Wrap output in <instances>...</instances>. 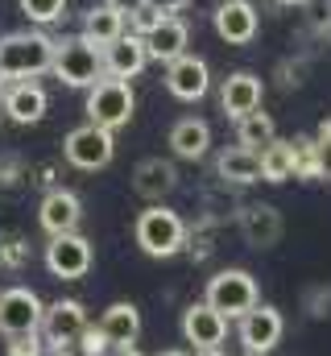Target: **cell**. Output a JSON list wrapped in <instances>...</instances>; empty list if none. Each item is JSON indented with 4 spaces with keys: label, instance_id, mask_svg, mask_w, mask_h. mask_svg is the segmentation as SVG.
Returning <instances> with one entry per match:
<instances>
[{
    "label": "cell",
    "instance_id": "cell-24",
    "mask_svg": "<svg viewBox=\"0 0 331 356\" xmlns=\"http://www.w3.org/2000/svg\"><path fill=\"white\" fill-rule=\"evenodd\" d=\"M120 33H124V17H120V13H112L108 4H95V8H87V13H83V33H79V38H87L91 46H99V50H104V46H108V42H116Z\"/></svg>",
    "mask_w": 331,
    "mask_h": 356
},
{
    "label": "cell",
    "instance_id": "cell-5",
    "mask_svg": "<svg viewBox=\"0 0 331 356\" xmlns=\"http://www.w3.org/2000/svg\"><path fill=\"white\" fill-rule=\"evenodd\" d=\"M203 302H207L211 311H220L224 319H241V315H248V311L261 302V290H257V282H252L248 269H220V273L207 282Z\"/></svg>",
    "mask_w": 331,
    "mask_h": 356
},
{
    "label": "cell",
    "instance_id": "cell-2",
    "mask_svg": "<svg viewBox=\"0 0 331 356\" xmlns=\"http://www.w3.org/2000/svg\"><path fill=\"white\" fill-rule=\"evenodd\" d=\"M133 236H137V245H141L145 257H174V253H182V245H186V224H182V216H178L174 207L150 203V207L137 216Z\"/></svg>",
    "mask_w": 331,
    "mask_h": 356
},
{
    "label": "cell",
    "instance_id": "cell-3",
    "mask_svg": "<svg viewBox=\"0 0 331 356\" xmlns=\"http://www.w3.org/2000/svg\"><path fill=\"white\" fill-rule=\"evenodd\" d=\"M133 108H137V95L124 79H95L87 88V124H99L108 133H116L120 124L133 120Z\"/></svg>",
    "mask_w": 331,
    "mask_h": 356
},
{
    "label": "cell",
    "instance_id": "cell-4",
    "mask_svg": "<svg viewBox=\"0 0 331 356\" xmlns=\"http://www.w3.org/2000/svg\"><path fill=\"white\" fill-rule=\"evenodd\" d=\"M54 79L67 88H91L95 79H104V63H99V46H91L87 38H63L54 42V63H50Z\"/></svg>",
    "mask_w": 331,
    "mask_h": 356
},
{
    "label": "cell",
    "instance_id": "cell-25",
    "mask_svg": "<svg viewBox=\"0 0 331 356\" xmlns=\"http://www.w3.org/2000/svg\"><path fill=\"white\" fill-rule=\"evenodd\" d=\"M236 141L245 145V149H252V154H261L269 141H277V124H273V116L269 112H248V116H241L236 120Z\"/></svg>",
    "mask_w": 331,
    "mask_h": 356
},
{
    "label": "cell",
    "instance_id": "cell-31",
    "mask_svg": "<svg viewBox=\"0 0 331 356\" xmlns=\"http://www.w3.org/2000/svg\"><path fill=\"white\" fill-rule=\"evenodd\" d=\"M307 311H311L315 319L331 315V286H315V290L307 294Z\"/></svg>",
    "mask_w": 331,
    "mask_h": 356
},
{
    "label": "cell",
    "instance_id": "cell-33",
    "mask_svg": "<svg viewBox=\"0 0 331 356\" xmlns=\"http://www.w3.org/2000/svg\"><path fill=\"white\" fill-rule=\"evenodd\" d=\"M79 353H83V356H108V344H104V336H99L91 323H87V332L79 336Z\"/></svg>",
    "mask_w": 331,
    "mask_h": 356
},
{
    "label": "cell",
    "instance_id": "cell-35",
    "mask_svg": "<svg viewBox=\"0 0 331 356\" xmlns=\"http://www.w3.org/2000/svg\"><path fill=\"white\" fill-rule=\"evenodd\" d=\"M145 4H154L158 13H166V17H178V13H182L191 0H145Z\"/></svg>",
    "mask_w": 331,
    "mask_h": 356
},
{
    "label": "cell",
    "instance_id": "cell-11",
    "mask_svg": "<svg viewBox=\"0 0 331 356\" xmlns=\"http://www.w3.org/2000/svg\"><path fill=\"white\" fill-rule=\"evenodd\" d=\"M99 63H104V75L108 79H137L145 67H150V50H145V38L137 33H120L116 42H108L99 50Z\"/></svg>",
    "mask_w": 331,
    "mask_h": 356
},
{
    "label": "cell",
    "instance_id": "cell-6",
    "mask_svg": "<svg viewBox=\"0 0 331 356\" xmlns=\"http://www.w3.org/2000/svg\"><path fill=\"white\" fill-rule=\"evenodd\" d=\"M38 332H42V344H46L50 353H71V348L79 344V336L87 332V307H83L79 298H58V302H50V307L42 311Z\"/></svg>",
    "mask_w": 331,
    "mask_h": 356
},
{
    "label": "cell",
    "instance_id": "cell-18",
    "mask_svg": "<svg viewBox=\"0 0 331 356\" xmlns=\"http://www.w3.org/2000/svg\"><path fill=\"white\" fill-rule=\"evenodd\" d=\"M95 332L104 336L108 348H124V344H133V340L141 336V311H137L133 302H112V307L99 315Z\"/></svg>",
    "mask_w": 331,
    "mask_h": 356
},
{
    "label": "cell",
    "instance_id": "cell-34",
    "mask_svg": "<svg viewBox=\"0 0 331 356\" xmlns=\"http://www.w3.org/2000/svg\"><path fill=\"white\" fill-rule=\"evenodd\" d=\"M21 178H29L21 175V158H0V186H17Z\"/></svg>",
    "mask_w": 331,
    "mask_h": 356
},
{
    "label": "cell",
    "instance_id": "cell-28",
    "mask_svg": "<svg viewBox=\"0 0 331 356\" xmlns=\"http://www.w3.org/2000/svg\"><path fill=\"white\" fill-rule=\"evenodd\" d=\"M17 4L33 25H54L67 17V0H17Z\"/></svg>",
    "mask_w": 331,
    "mask_h": 356
},
{
    "label": "cell",
    "instance_id": "cell-22",
    "mask_svg": "<svg viewBox=\"0 0 331 356\" xmlns=\"http://www.w3.org/2000/svg\"><path fill=\"white\" fill-rule=\"evenodd\" d=\"M178 186V170L162 162V158H150V162H141L137 166V175H133V191L141 195V199H150V203H162V195H170Z\"/></svg>",
    "mask_w": 331,
    "mask_h": 356
},
{
    "label": "cell",
    "instance_id": "cell-32",
    "mask_svg": "<svg viewBox=\"0 0 331 356\" xmlns=\"http://www.w3.org/2000/svg\"><path fill=\"white\" fill-rule=\"evenodd\" d=\"M42 340H38V332L33 336H13V344H8V356H42Z\"/></svg>",
    "mask_w": 331,
    "mask_h": 356
},
{
    "label": "cell",
    "instance_id": "cell-40",
    "mask_svg": "<svg viewBox=\"0 0 331 356\" xmlns=\"http://www.w3.org/2000/svg\"><path fill=\"white\" fill-rule=\"evenodd\" d=\"M195 356H224L220 348H207V353H195Z\"/></svg>",
    "mask_w": 331,
    "mask_h": 356
},
{
    "label": "cell",
    "instance_id": "cell-16",
    "mask_svg": "<svg viewBox=\"0 0 331 356\" xmlns=\"http://www.w3.org/2000/svg\"><path fill=\"white\" fill-rule=\"evenodd\" d=\"M211 21H216V33H220L228 46H248V42L257 38V25H261L252 0H224Z\"/></svg>",
    "mask_w": 331,
    "mask_h": 356
},
{
    "label": "cell",
    "instance_id": "cell-8",
    "mask_svg": "<svg viewBox=\"0 0 331 356\" xmlns=\"http://www.w3.org/2000/svg\"><path fill=\"white\" fill-rule=\"evenodd\" d=\"M46 302L29 290V286H8L0 290V336H33L42 323Z\"/></svg>",
    "mask_w": 331,
    "mask_h": 356
},
{
    "label": "cell",
    "instance_id": "cell-13",
    "mask_svg": "<svg viewBox=\"0 0 331 356\" xmlns=\"http://www.w3.org/2000/svg\"><path fill=\"white\" fill-rule=\"evenodd\" d=\"M228 336V319L220 311H211L207 302H191L182 311V340L195 348V353H207V348H220Z\"/></svg>",
    "mask_w": 331,
    "mask_h": 356
},
{
    "label": "cell",
    "instance_id": "cell-23",
    "mask_svg": "<svg viewBox=\"0 0 331 356\" xmlns=\"http://www.w3.org/2000/svg\"><path fill=\"white\" fill-rule=\"evenodd\" d=\"M216 170H220L224 182H232V186L261 182V154H252L245 145H232V149H224V154L216 158Z\"/></svg>",
    "mask_w": 331,
    "mask_h": 356
},
{
    "label": "cell",
    "instance_id": "cell-15",
    "mask_svg": "<svg viewBox=\"0 0 331 356\" xmlns=\"http://www.w3.org/2000/svg\"><path fill=\"white\" fill-rule=\"evenodd\" d=\"M0 108L8 112L13 124H38L50 108V95L42 83L33 79H17V83H4V95H0Z\"/></svg>",
    "mask_w": 331,
    "mask_h": 356
},
{
    "label": "cell",
    "instance_id": "cell-26",
    "mask_svg": "<svg viewBox=\"0 0 331 356\" xmlns=\"http://www.w3.org/2000/svg\"><path fill=\"white\" fill-rule=\"evenodd\" d=\"M261 178H265V182H286V178H294L290 141H269V145L261 149Z\"/></svg>",
    "mask_w": 331,
    "mask_h": 356
},
{
    "label": "cell",
    "instance_id": "cell-9",
    "mask_svg": "<svg viewBox=\"0 0 331 356\" xmlns=\"http://www.w3.org/2000/svg\"><path fill=\"white\" fill-rule=\"evenodd\" d=\"M46 269L63 282H79L83 273L91 269V241L79 232H63V236H50L46 245Z\"/></svg>",
    "mask_w": 331,
    "mask_h": 356
},
{
    "label": "cell",
    "instance_id": "cell-38",
    "mask_svg": "<svg viewBox=\"0 0 331 356\" xmlns=\"http://www.w3.org/2000/svg\"><path fill=\"white\" fill-rule=\"evenodd\" d=\"M108 356H141L133 344H124V348H108Z\"/></svg>",
    "mask_w": 331,
    "mask_h": 356
},
{
    "label": "cell",
    "instance_id": "cell-44",
    "mask_svg": "<svg viewBox=\"0 0 331 356\" xmlns=\"http://www.w3.org/2000/svg\"><path fill=\"white\" fill-rule=\"evenodd\" d=\"M248 356H252V353H248Z\"/></svg>",
    "mask_w": 331,
    "mask_h": 356
},
{
    "label": "cell",
    "instance_id": "cell-7",
    "mask_svg": "<svg viewBox=\"0 0 331 356\" xmlns=\"http://www.w3.org/2000/svg\"><path fill=\"white\" fill-rule=\"evenodd\" d=\"M112 154H116V141H112V133L108 129H99V124H79V129H71L67 133V141H63V158L75 166V170H104L108 162H112Z\"/></svg>",
    "mask_w": 331,
    "mask_h": 356
},
{
    "label": "cell",
    "instance_id": "cell-21",
    "mask_svg": "<svg viewBox=\"0 0 331 356\" xmlns=\"http://www.w3.org/2000/svg\"><path fill=\"white\" fill-rule=\"evenodd\" d=\"M186 42H191L186 21H182V17H162V25L145 38L150 63H174L178 54H186Z\"/></svg>",
    "mask_w": 331,
    "mask_h": 356
},
{
    "label": "cell",
    "instance_id": "cell-19",
    "mask_svg": "<svg viewBox=\"0 0 331 356\" xmlns=\"http://www.w3.org/2000/svg\"><path fill=\"white\" fill-rule=\"evenodd\" d=\"M241 236L252 249H273L282 241V216L269 203H248L241 211Z\"/></svg>",
    "mask_w": 331,
    "mask_h": 356
},
{
    "label": "cell",
    "instance_id": "cell-43",
    "mask_svg": "<svg viewBox=\"0 0 331 356\" xmlns=\"http://www.w3.org/2000/svg\"><path fill=\"white\" fill-rule=\"evenodd\" d=\"M0 95H4V79H0Z\"/></svg>",
    "mask_w": 331,
    "mask_h": 356
},
{
    "label": "cell",
    "instance_id": "cell-17",
    "mask_svg": "<svg viewBox=\"0 0 331 356\" xmlns=\"http://www.w3.org/2000/svg\"><path fill=\"white\" fill-rule=\"evenodd\" d=\"M261 95H265V83H261L252 71H236V75H228L224 88H220V108H224V116L241 120V116H248V112L261 108Z\"/></svg>",
    "mask_w": 331,
    "mask_h": 356
},
{
    "label": "cell",
    "instance_id": "cell-39",
    "mask_svg": "<svg viewBox=\"0 0 331 356\" xmlns=\"http://www.w3.org/2000/svg\"><path fill=\"white\" fill-rule=\"evenodd\" d=\"M323 38H328V42H331V17H328V21H323Z\"/></svg>",
    "mask_w": 331,
    "mask_h": 356
},
{
    "label": "cell",
    "instance_id": "cell-14",
    "mask_svg": "<svg viewBox=\"0 0 331 356\" xmlns=\"http://www.w3.org/2000/svg\"><path fill=\"white\" fill-rule=\"evenodd\" d=\"M38 224L46 228V236H63V232H79L83 224V199L67 186L46 191L42 207H38Z\"/></svg>",
    "mask_w": 331,
    "mask_h": 356
},
{
    "label": "cell",
    "instance_id": "cell-20",
    "mask_svg": "<svg viewBox=\"0 0 331 356\" xmlns=\"http://www.w3.org/2000/svg\"><path fill=\"white\" fill-rule=\"evenodd\" d=\"M170 149H174V158H182V162H199V158L211 149V124L199 120V116H182V120L170 129Z\"/></svg>",
    "mask_w": 331,
    "mask_h": 356
},
{
    "label": "cell",
    "instance_id": "cell-37",
    "mask_svg": "<svg viewBox=\"0 0 331 356\" xmlns=\"http://www.w3.org/2000/svg\"><path fill=\"white\" fill-rule=\"evenodd\" d=\"M315 141H319V145H331V120H323V124H319V133H315Z\"/></svg>",
    "mask_w": 331,
    "mask_h": 356
},
{
    "label": "cell",
    "instance_id": "cell-12",
    "mask_svg": "<svg viewBox=\"0 0 331 356\" xmlns=\"http://www.w3.org/2000/svg\"><path fill=\"white\" fill-rule=\"evenodd\" d=\"M282 332H286V319L277 307H252L248 315H241V344L252 356H269L282 344Z\"/></svg>",
    "mask_w": 331,
    "mask_h": 356
},
{
    "label": "cell",
    "instance_id": "cell-29",
    "mask_svg": "<svg viewBox=\"0 0 331 356\" xmlns=\"http://www.w3.org/2000/svg\"><path fill=\"white\" fill-rule=\"evenodd\" d=\"M162 17H166V13H158L154 4H141L137 13H129V33H137V38H150V33L162 25Z\"/></svg>",
    "mask_w": 331,
    "mask_h": 356
},
{
    "label": "cell",
    "instance_id": "cell-1",
    "mask_svg": "<svg viewBox=\"0 0 331 356\" xmlns=\"http://www.w3.org/2000/svg\"><path fill=\"white\" fill-rule=\"evenodd\" d=\"M54 63V38H46L42 29H21V33H4L0 38V79L17 83V79H38L46 75Z\"/></svg>",
    "mask_w": 331,
    "mask_h": 356
},
{
    "label": "cell",
    "instance_id": "cell-10",
    "mask_svg": "<svg viewBox=\"0 0 331 356\" xmlns=\"http://www.w3.org/2000/svg\"><path fill=\"white\" fill-rule=\"evenodd\" d=\"M166 91L182 104H195L211 91V71L199 54H178L174 63H166Z\"/></svg>",
    "mask_w": 331,
    "mask_h": 356
},
{
    "label": "cell",
    "instance_id": "cell-41",
    "mask_svg": "<svg viewBox=\"0 0 331 356\" xmlns=\"http://www.w3.org/2000/svg\"><path fill=\"white\" fill-rule=\"evenodd\" d=\"M158 356H186V353H178V348H166V353H158Z\"/></svg>",
    "mask_w": 331,
    "mask_h": 356
},
{
    "label": "cell",
    "instance_id": "cell-42",
    "mask_svg": "<svg viewBox=\"0 0 331 356\" xmlns=\"http://www.w3.org/2000/svg\"><path fill=\"white\" fill-rule=\"evenodd\" d=\"M282 4H307V0H282Z\"/></svg>",
    "mask_w": 331,
    "mask_h": 356
},
{
    "label": "cell",
    "instance_id": "cell-27",
    "mask_svg": "<svg viewBox=\"0 0 331 356\" xmlns=\"http://www.w3.org/2000/svg\"><path fill=\"white\" fill-rule=\"evenodd\" d=\"M290 158H294V178H323V162H319L315 137H294L290 141Z\"/></svg>",
    "mask_w": 331,
    "mask_h": 356
},
{
    "label": "cell",
    "instance_id": "cell-36",
    "mask_svg": "<svg viewBox=\"0 0 331 356\" xmlns=\"http://www.w3.org/2000/svg\"><path fill=\"white\" fill-rule=\"evenodd\" d=\"M104 4H108L112 13H120V17H129V13H137V8H141L145 0H104Z\"/></svg>",
    "mask_w": 331,
    "mask_h": 356
},
{
    "label": "cell",
    "instance_id": "cell-30",
    "mask_svg": "<svg viewBox=\"0 0 331 356\" xmlns=\"http://www.w3.org/2000/svg\"><path fill=\"white\" fill-rule=\"evenodd\" d=\"M25 257H29V245H25L17 232L0 241V269H21L25 266Z\"/></svg>",
    "mask_w": 331,
    "mask_h": 356
}]
</instances>
